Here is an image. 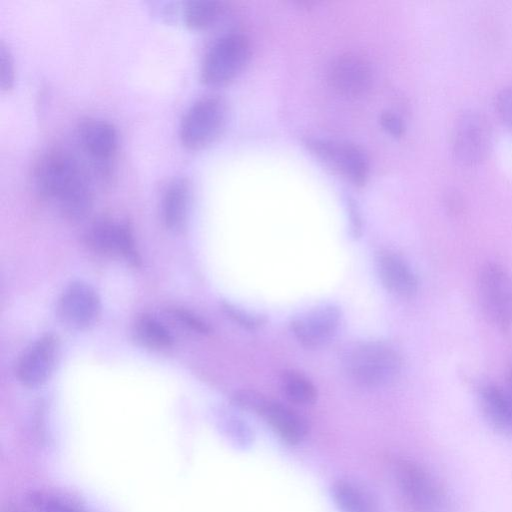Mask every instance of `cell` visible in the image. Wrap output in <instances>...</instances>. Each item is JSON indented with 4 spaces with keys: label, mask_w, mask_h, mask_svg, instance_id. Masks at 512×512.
<instances>
[{
    "label": "cell",
    "mask_w": 512,
    "mask_h": 512,
    "mask_svg": "<svg viewBox=\"0 0 512 512\" xmlns=\"http://www.w3.org/2000/svg\"><path fill=\"white\" fill-rule=\"evenodd\" d=\"M32 187L70 220H81L92 209L90 181L77 159L65 150L51 149L38 158L32 170Z\"/></svg>",
    "instance_id": "6da1fadb"
},
{
    "label": "cell",
    "mask_w": 512,
    "mask_h": 512,
    "mask_svg": "<svg viewBox=\"0 0 512 512\" xmlns=\"http://www.w3.org/2000/svg\"><path fill=\"white\" fill-rule=\"evenodd\" d=\"M346 375L357 385L377 388L392 383L402 366L401 356L383 341H361L348 346L342 355Z\"/></svg>",
    "instance_id": "7a4b0ae2"
},
{
    "label": "cell",
    "mask_w": 512,
    "mask_h": 512,
    "mask_svg": "<svg viewBox=\"0 0 512 512\" xmlns=\"http://www.w3.org/2000/svg\"><path fill=\"white\" fill-rule=\"evenodd\" d=\"M395 478L410 512H452V503L442 483L424 466L407 459L395 464Z\"/></svg>",
    "instance_id": "3957f363"
},
{
    "label": "cell",
    "mask_w": 512,
    "mask_h": 512,
    "mask_svg": "<svg viewBox=\"0 0 512 512\" xmlns=\"http://www.w3.org/2000/svg\"><path fill=\"white\" fill-rule=\"evenodd\" d=\"M251 54L249 39L231 31L218 36L206 51L201 64V80L220 87L238 77L247 66Z\"/></svg>",
    "instance_id": "277c9868"
},
{
    "label": "cell",
    "mask_w": 512,
    "mask_h": 512,
    "mask_svg": "<svg viewBox=\"0 0 512 512\" xmlns=\"http://www.w3.org/2000/svg\"><path fill=\"white\" fill-rule=\"evenodd\" d=\"M227 116V105L222 98L205 96L197 99L181 118L179 125L181 143L192 150L207 147L222 133Z\"/></svg>",
    "instance_id": "5b68a950"
},
{
    "label": "cell",
    "mask_w": 512,
    "mask_h": 512,
    "mask_svg": "<svg viewBox=\"0 0 512 512\" xmlns=\"http://www.w3.org/2000/svg\"><path fill=\"white\" fill-rule=\"evenodd\" d=\"M477 293L487 320L500 330L512 325V276L499 263L488 262L479 271Z\"/></svg>",
    "instance_id": "8992f818"
},
{
    "label": "cell",
    "mask_w": 512,
    "mask_h": 512,
    "mask_svg": "<svg viewBox=\"0 0 512 512\" xmlns=\"http://www.w3.org/2000/svg\"><path fill=\"white\" fill-rule=\"evenodd\" d=\"M491 145V126L482 113L468 109L459 114L452 132V154L459 164H479L487 157Z\"/></svg>",
    "instance_id": "52a82bcc"
},
{
    "label": "cell",
    "mask_w": 512,
    "mask_h": 512,
    "mask_svg": "<svg viewBox=\"0 0 512 512\" xmlns=\"http://www.w3.org/2000/svg\"><path fill=\"white\" fill-rule=\"evenodd\" d=\"M78 142L89 156L95 175L108 181L113 174V160L119 146L116 127L99 118L81 120L76 128Z\"/></svg>",
    "instance_id": "ba28073f"
},
{
    "label": "cell",
    "mask_w": 512,
    "mask_h": 512,
    "mask_svg": "<svg viewBox=\"0 0 512 512\" xmlns=\"http://www.w3.org/2000/svg\"><path fill=\"white\" fill-rule=\"evenodd\" d=\"M308 149L319 159L338 170L357 185L366 182L370 173V161L359 146L328 138L311 137L305 141Z\"/></svg>",
    "instance_id": "9c48e42d"
},
{
    "label": "cell",
    "mask_w": 512,
    "mask_h": 512,
    "mask_svg": "<svg viewBox=\"0 0 512 512\" xmlns=\"http://www.w3.org/2000/svg\"><path fill=\"white\" fill-rule=\"evenodd\" d=\"M342 319L340 308L324 303L296 315L290 323L295 338L305 347L326 345L337 333Z\"/></svg>",
    "instance_id": "30bf717a"
},
{
    "label": "cell",
    "mask_w": 512,
    "mask_h": 512,
    "mask_svg": "<svg viewBox=\"0 0 512 512\" xmlns=\"http://www.w3.org/2000/svg\"><path fill=\"white\" fill-rule=\"evenodd\" d=\"M85 238L87 244L96 252L117 253L135 267L141 264L132 229L125 221L97 219L88 227Z\"/></svg>",
    "instance_id": "8fae6325"
},
{
    "label": "cell",
    "mask_w": 512,
    "mask_h": 512,
    "mask_svg": "<svg viewBox=\"0 0 512 512\" xmlns=\"http://www.w3.org/2000/svg\"><path fill=\"white\" fill-rule=\"evenodd\" d=\"M101 309L100 298L89 284L76 281L65 288L57 304L61 322L71 329L81 330L92 325Z\"/></svg>",
    "instance_id": "7c38bea8"
},
{
    "label": "cell",
    "mask_w": 512,
    "mask_h": 512,
    "mask_svg": "<svg viewBox=\"0 0 512 512\" xmlns=\"http://www.w3.org/2000/svg\"><path fill=\"white\" fill-rule=\"evenodd\" d=\"M327 78L338 93L355 98L365 95L370 90L374 75L366 59L353 54H344L330 62Z\"/></svg>",
    "instance_id": "4fadbf2b"
},
{
    "label": "cell",
    "mask_w": 512,
    "mask_h": 512,
    "mask_svg": "<svg viewBox=\"0 0 512 512\" xmlns=\"http://www.w3.org/2000/svg\"><path fill=\"white\" fill-rule=\"evenodd\" d=\"M59 344L53 334H45L33 342L18 361L19 381L30 388L42 385L50 377L58 356Z\"/></svg>",
    "instance_id": "5bb4252c"
},
{
    "label": "cell",
    "mask_w": 512,
    "mask_h": 512,
    "mask_svg": "<svg viewBox=\"0 0 512 512\" xmlns=\"http://www.w3.org/2000/svg\"><path fill=\"white\" fill-rule=\"evenodd\" d=\"M376 270L382 285L391 293L411 297L418 290V278L411 266L398 254L381 252L376 257Z\"/></svg>",
    "instance_id": "9a60e30c"
},
{
    "label": "cell",
    "mask_w": 512,
    "mask_h": 512,
    "mask_svg": "<svg viewBox=\"0 0 512 512\" xmlns=\"http://www.w3.org/2000/svg\"><path fill=\"white\" fill-rule=\"evenodd\" d=\"M257 413L262 415L277 435L290 445L299 444L308 433L306 419L282 403L264 398Z\"/></svg>",
    "instance_id": "2e32d148"
},
{
    "label": "cell",
    "mask_w": 512,
    "mask_h": 512,
    "mask_svg": "<svg viewBox=\"0 0 512 512\" xmlns=\"http://www.w3.org/2000/svg\"><path fill=\"white\" fill-rule=\"evenodd\" d=\"M478 399L488 423L499 433L512 436V397L508 391L486 382L478 388Z\"/></svg>",
    "instance_id": "e0dca14e"
},
{
    "label": "cell",
    "mask_w": 512,
    "mask_h": 512,
    "mask_svg": "<svg viewBox=\"0 0 512 512\" xmlns=\"http://www.w3.org/2000/svg\"><path fill=\"white\" fill-rule=\"evenodd\" d=\"M191 205V186L184 177L172 179L161 200V216L167 229L177 232L186 225Z\"/></svg>",
    "instance_id": "ac0fdd59"
},
{
    "label": "cell",
    "mask_w": 512,
    "mask_h": 512,
    "mask_svg": "<svg viewBox=\"0 0 512 512\" xmlns=\"http://www.w3.org/2000/svg\"><path fill=\"white\" fill-rule=\"evenodd\" d=\"M333 501L340 512H379L373 495L361 484L341 479L331 487Z\"/></svg>",
    "instance_id": "d6986e66"
},
{
    "label": "cell",
    "mask_w": 512,
    "mask_h": 512,
    "mask_svg": "<svg viewBox=\"0 0 512 512\" xmlns=\"http://www.w3.org/2000/svg\"><path fill=\"white\" fill-rule=\"evenodd\" d=\"M228 6L219 0H189L181 7V17L186 26L206 30L217 26L228 14Z\"/></svg>",
    "instance_id": "ffe728a7"
},
{
    "label": "cell",
    "mask_w": 512,
    "mask_h": 512,
    "mask_svg": "<svg viewBox=\"0 0 512 512\" xmlns=\"http://www.w3.org/2000/svg\"><path fill=\"white\" fill-rule=\"evenodd\" d=\"M281 389L284 396L292 403L308 406L317 400V389L304 374L289 370L282 373Z\"/></svg>",
    "instance_id": "44dd1931"
},
{
    "label": "cell",
    "mask_w": 512,
    "mask_h": 512,
    "mask_svg": "<svg viewBox=\"0 0 512 512\" xmlns=\"http://www.w3.org/2000/svg\"><path fill=\"white\" fill-rule=\"evenodd\" d=\"M134 335L142 345L149 348L166 349L174 343L170 330L152 316L145 315L136 321Z\"/></svg>",
    "instance_id": "7402d4cb"
},
{
    "label": "cell",
    "mask_w": 512,
    "mask_h": 512,
    "mask_svg": "<svg viewBox=\"0 0 512 512\" xmlns=\"http://www.w3.org/2000/svg\"><path fill=\"white\" fill-rule=\"evenodd\" d=\"M217 424L222 432L236 446L247 448L253 442L254 436L250 426L240 417L226 410L216 413Z\"/></svg>",
    "instance_id": "603a6c76"
},
{
    "label": "cell",
    "mask_w": 512,
    "mask_h": 512,
    "mask_svg": "<svg viewBox=\"0 0 512 512\" xmlns=\"http://www.w3.org/2000/svg\"><path fill=\"white\" fill-rule=\"evenodd\" d=\"M27 499L36 512H85L71 500L45 491H31Z\"/></svg>",
    "instance_id": "cb8c5ba5"
},
{
    "label": "cell",
    "mask_w": 512,
    "mask_h": 512,
    "mask_svg": "<svg viewBox=\"0 0 512 512\" xmlns=\"http://www.w3.org/2000/svg\"><path fill=\"white\" fill-rule=\"evenodd\" d=\"M221 307L229 318L246 329L255 330L266 322L264 315L252 313L230 302L223 301Z\"/></svg>",
    "instance_id": "d4e9b609"
},
{
    "label": "cell",
    "mask_w": 512,
    "mask_h": 512,
    "mask_svg": "<svg viewBox=\"0 0 512 512\" xmlns=\"http://www.w3.org/2000/svg\"><path fill=\"white\" fill-rule=\"evenodd\" d=\"M15 72L12 54L6 45L0 44V88L9 90L14 84Z\"/></svg>",
    "instance_id": "484cf974"
},
{
    "label": "cell",
    "mask_w": 512,
    "mask_h": 512,
    "mask_svg": "<svg viewBox=\"0 0 512 512\" xmlns=\"http://www.w3.org/2000/svg\"><path fill=\"white\" fill-rule=\"evenodd\" d=\"M172 317L177 320L182 326H185L191 331L198 334H208L211 332L210 325L202 318L184 309L171 310Z\"/></svg>",
    "instance_id": "4316f807"
},
{
    "label": "cell",
    "mask_w": 512,
    "mask_h": 512,
    "mask_svg": "<svg viewBox=\"0 0 512 512\" xmlns=\"http://www.w3.org/2000/svg\"><path fill=\"white\" fill-rule=\"evenodd\" d=\"M495 108L501 121L512 131V86L503 88L495 98Z\"/></svg>",
    "instance_id": "83f0119b"
},
{
    "label": "cell",
    "mask_w": 512,
    "mask_h": 512,
    "mask_svg": "<svg viewBox=\"0 0 512 512\" xmlns=\"http://www.w3.org/2000/svg\"><path fill=\"white\" fill-rule=\"evenodd\" d=\"M345 207L349 219V232L353 238L360 236L362 231V220L358 206L353 198L346 196L344 198Z\"/></svg>",
    "instance_id": "f1b7e54d"
},
{
    "label": "cell",
    "mask_w": 512,
    "mask_h": 512,
    "mask_svg": "<svg viewBox=\"0 0 512 512\" xmlns=\"http://www.w3.org/2000/svg\"><path fill=\"white\" fill-rule=\"evenodd\" d=\"M380 124L387 133L394 137H400L405 130L403 119L392 111H386L380 115Z\"/></svg>",
    "instance_id": "f546056e"
},
{
    "label": "cell",
    "mask_w": 512,
    "mask_h": 512,
    "mask_svg": "<svg viewBox=\"0 0 512 512\" xmlns=\"http://www.w3.org/2000/svg\"><path fill=\"white\" fill-rule=\"evenodd\" d=\"M506 390L508 391V393L512 397V364L510 366L509 373H508V386H507Z\"/></svg>",
    "instance_id": "4dcf8cb0"
},
{
    "label": "cell",
    "mask_w": 512,
    "mask_h": 512,
    "mask_svg": "<svg viewBox=\"0 0 512 512\" xmlns=\"http://www.w3.org/2000/svg\"><path fill=\"white\" fill-rule=\"evenodd\" d=\"M3 512H24V511L15 505H9L5 508V510Z\"/></svg>",
    "instance_id": "1f68e13d"
}]
</instances>
